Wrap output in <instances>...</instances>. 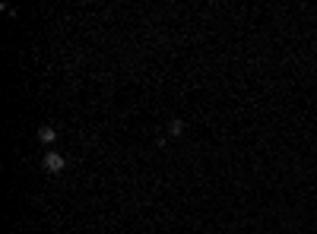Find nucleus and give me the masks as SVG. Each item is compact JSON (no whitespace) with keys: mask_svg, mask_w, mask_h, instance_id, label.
<instances>
[{"mask_svg":"<svg viewBox=\"0 0 317 234\" xmlns=\"http://www.w3.org/2000/svg\"><path fill=\"white\" fill-rule=\"evenodd\" d=\"M38 139L48 146V143H54V139H57V130H54V127H38Z\"/></svg>","mask_w":317,"mask_h":234,"instance_id":"f03ea898","label":"nucleus"},{"mask_svg":"<svg viewBox=\"0 0 317 234\" xmlns=\"http://www.w3.org/2000/svg\"><path fill=\"white\" fill-rule=\"evenodd\" d=\"M181 130H184V124H181V120H171V124H168V133H171V136H178Z\"/></svg>","mask_w":317,"mask_h":234,"instance_id":"7ed1b4c3","label":"nucleus"},{"mask_svg":"<svg viewBox=\"0 0 317 234\" xmlns=\"http://www.w3.org/2000/svg\"><path fill=\"white\" fill-rule=\"evenodd\" d=\"M45 171H48V174H60V171H64V155H57V152H45Z\"/></svg>","mask_w":317,"mask_h":234,"instance_id":"f257e3e1","label":"nucleus"}]
</instances>
